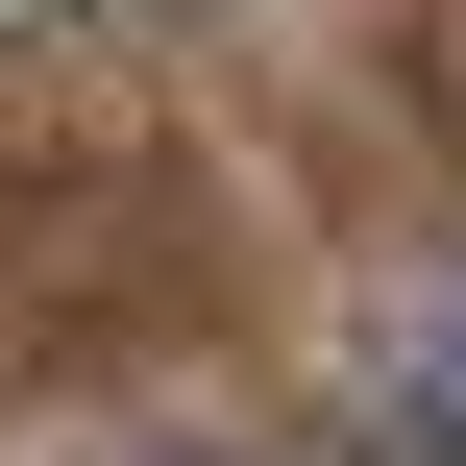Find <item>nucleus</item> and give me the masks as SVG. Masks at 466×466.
<instances>
[{
	"mask_svg": "<svg viewBox=\"0 0 466 466\" xmlns=\"http://www.w3.org/2000/svg\"><path fill=\"white\" fill-rule=\"evenodd\" d=\"M369 442H393V466H466V270L393 295V344H369Z\"/></svg>",
	"mask_w": 466,
	"mask_h": 466,
	"instance_id": "obj_1",
	"label": "nucleus"
}]
</instances>
